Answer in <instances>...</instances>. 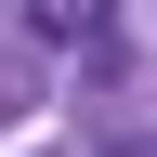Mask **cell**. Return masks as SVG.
Segmentation results:
<instances>
[{
	"label": "cell",
	"instance_id": "obj_1",
	"mask_svg": "<svg viewBox=\"0 0 157 157\" xmlns=\"http://www.w3.org/2000/svg\"><path fill=\"white\" fill-rule=\"evenodd\" d=\"M92 13H105V0H26V26H39V39H92Z\"/></svg>",
	"mask_w": 157,
	"mask_h": 157
},
{
	"label": "cell",
	"instance_id": "obj_2",
	"mask_svg": "<svg viewBox=\"0 0 157 157\" xmlns=\"http://www.w3.org/2000/svg\"><path fill=\"white\" fill-rule=\"evenodd\" d=\"M105 157H157V144H105Z\"/></svg>",
	"mask_w": 157,
	"mask_h": 157
}]
</instances>
